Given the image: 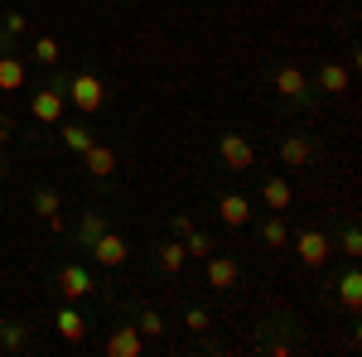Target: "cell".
Here are the masks:
<instances>
[{"label": "cell", "instance_id": "obj_1", "mask_svg": "<svg viewBox=\"0 0 362 357\" xmlns=\"http://www.w3.org/2000/svg\"><path fill=\"white\" fill-rule=\"evenodd\" d=\"M218 160L232 174H247V169H256V145L247 136H237V131H227V136H218Z\"/></svg>", "mask_w": 362, "mask_h": 357}, {"label": "cell", "instance_id": "obj_2", "mask_svg": "<svg viewBox=\"0 0 362 357\" xmlns=\"http://www.w3.org/2000/svg\"><path fill=\"white\" fill-rule=\"evenodd\" d=\"M63 97H68L78 111H87V116H92V111H102V102H107V87H102V78H97V73H78L73 83L63 87Z\"/></svg>", "mask_w": 362, "mask_h": 357}, {"label": "cell", "instance_id": "obj_3", "mask_svg": "<svg viewBox=\"0 0 362 357\" xmlns=\"http://www.w3.org/2000/svg\"><path fill=\"white\" fill-rule=\"evenodd\" d=\"M329 251H334V242H329L319 227H305V232H295V256H300L305 266H324V261H329Z\"/></svg>", "mask_w": 362, "mask_h": 357}, {"label": "cell", "instance_id": "obj_4", "mask_svg": "<svg viewBox=\"0 0 362 357\" xmlns=\"http://www.w3.org/2000/svg\"><path fill=\"white\" fill-rule=\"evenodd\" d=\"M87 251H92V261H97V266H126V256H131L126 237H116L112 227H107V232H102V237H97Z\"/></svg>", "mask_w": 362, "mask_h": 357}, {"label": "cell", "instance_id": "obj_5", "mask_svg": "<svg viewBox=\"0 0 362 357\" xmlns=\"http://www.w3.org/2000/svg\"><path fill=\"white\" fill-rule=\"evenodd\" d=\"M58 290H63V300H68V304L87 300V295H92V275H87L83 266H63V271H58Z\"/></svg>", "mask_w": 362, "mask_h": 357}, {"label": "cell", "instance_id": "obj_6", "mask_svg": "<svg viewBox=\"0 0 362 357\" xmlns=\"http://www.w3.org/2000/svg\"><path fill=\"white\" fill-rule=\"evenodd\" d=\"M140 348H145V338H140L136 324H121V329L107 338V357H140Z\"/></svg>", "mask_w": 362, "mask_h": 357}, {"label": "cell", "instance_id": "obj_7", "mask_svg": "<svg viewBox=\"0 0 362 357\" xmlns=\"http://www.w3.org/2000/svg\"><path fill=\"white\" fill-rule=\"evenodd\" d=\"M29 111H34V121L54 126L58 116H63V87H49V92H34V102H29Z\"/></svg>", "mask_w": 362, "mask_h": 357}, {"label": "cell", "instance_id": "obj_8", "mask_svg": "<svg viewBox=\"0 0 362 357\" xmlns=\"http://www.w3.org/2000/svg\"><path fill=\"white\" fill-rule=\"evenodd\" d=\"M276 92H280V97H290V102H305V97H309L305 73H300L295 63H285V68H276Z\"/></svg>", "mask_w": 362, "mask_h": 357}, {"label": "cell", "instance_id": "obj_9", "mask_svg": "<svg viewBox=\"0 0 362 357\" xmlns=\"http://www.w3.org/2000/svg\"><path fill=\"white\" fill-rule=\"evenodd\" d=\"M54 329H58L63 343H83V338H87V319L73 309V304H63V309H58V319H54Z\"/></svg>", "mask_w": 362, "mask_h": 357}, {"label": "cell", "instance_id": "obj_10", "mask_svg": "<svg viewBox=\"0 0 362 357\" xmlns=\"http://www.w3.org/2000/svg\"><path fill=\"white\" fill-rule=\"evenodd\" d=\"M237 261H232V256H218V251H213V256H208V285H213V290H232V285H237Z\"/></svg>", "mask_w": 362, "mask_h": 357}, {"label": "cell", "instance_id": "obj_11", "mask_svg": "<svg viewBox=\"0 0 362 357\" xmlns=\"http://www.w3.org/2000/svg\"><path fill=\"white\" fill-rule=\"evenodd\" d=\"M218 218H223L227 227H247L251 222V203L242 198V193H223V198H218Z\"/></svg>", "mask_w": 362, "mask_h": 357}, {"label": "cell", "instance_id": "obj_12", "mask_svg": "<svg viewBox=\"0 0 362 357\" xmlns=\"http://www.w3.org/2000/svg\"><path fill=\"white\" fill-rule=\"evenodd\" d=\"M261 203H266L271 213H285V208L295 203V189H290V179H266V184H261Z\"/></svg>", "mask_w": 362, "mask_h": 357}, {"label": "cell", "instance_id": "obj_13", "mask_svg": "<svg viewBox=\"0 0 362 357\" xmlns=\"http://www.w3.org/2000/svg\"><path fill=\"white\" fill-rule=\"evenodd\" d=\"M309 160H314V145H309L305 136H290L285 145H280V165L285 169H305Z\"/></svg>", "mask_w": 362, "mask_h": 357}, {"label": "cell", "instance_id": "obj_14", "mask_svg": "<svg viewBox=\"0 0 362 357\" xmlns=\"http://www.w3.org/2000/svg\"><path fill=\"white\" fill-rule=\"evenodd\" d=\"M83 160H87V174H92V179H107V174L116 169V155L107 150V145H97V140L83 150Z\"/></svg>", "mask_w": 362, "mask_h": 357}, {"label": "cell", "instance_id": "obj_15", "mask_svg": "<svg viewBox=\"0 0 362 357\" xmlns=\"http://www.w3.org/2000/svg\"><path fill=\"white\" fill-rule=\"evenodd\" d=\"M25 87V63L15 54H0V92H20Z\"/></svg>", "mask_w": 362, "mask_h": 357}, {"label": "cell", "instance_id": "obj_16", "mask_svg": "<svg viewBox=\"0 0 362 357\" xmlns=\"http://www.w3.org/2000/svg\"><path fill=\"white\" fill-rule=\"evenodd\" d=\"M184 261H189V251H184V242H179V237L160 247V271H165V275H179V271H184Z\"/></svg>", "mask_w": 362, "mask_h": 357}, {"label": "cell", "instance_id": "obj_17", "mask_svg": "<svg viewBox=\"0 0 362 357\" xmlns=\"http://www.w3.org/2000/svg\"><path fill=\"white\" fill-rule=\"evenodd\" d=\"M29 203H34V213H39V218L49 222V218H58V208H63V193H58V189H34Z\"/></svg>", "mask_w": 362, "mask_h": 357}, {"label": "cell", "instance_id": "obj_18", "mask_svg": "<svg viewBox=\"0 0 362 357\" xmlns=\"http://www.w3.org/2000/svg\"><path fill=\"white\" fill-rule=\"evenodd\" d=\"M319 92H348V68H338V63H324L319 68Z\"/></svg>", "mask_w": 362, "mask_h": 357}, {"label": "cell", "instance_id": "obj_19", "mask_svg": "<svg viewBox=\"0 0 362 357\" xmlns=\"http://www.w3.org/2000/svg\"><path fill=\"white\" fill-rule=\"evenodd\" d=\"M338 300L348 304L353 314H358V309H362V275H358V271H348V275H343V280H338Z\"/></svg>", "mask_w": 362, "mask_h": 357}, {"label": "cell", "instance_id": "obj_20", "mask_svg": "<svg viewBox=\"0 0 362 357\" xmlns=\"http://www.w3.org/2000/svg\"><path fill=\"white\" fill-rule=\"evenodd\" d=\"M261 242H266V247H290V227H285V218H266L261 222Z\"/></svg>", "mask_w": 362, "mask_h": 357}, {"label": "cell", "instance_id": "obj_21", "mask_svg": "<svg viewBox=\"0 0 362 357\" xmlns=\"http://www.w3.org/2000/svg\"><path fill=\"white\" fill-rule=\"evenodd\" d=\"M0 343H5L10 353H20V348L29 343V329H25V324H10V319H0Z\"/></svg>", "mask_w": 362, "mask_h": 357}, {"label": "cell", "instance_id": "obj_22", "mask_svg": "<svg viewBox=\"0 0 362 357\" xmlns=\"http://www.w3.org/2000/svg\"><path fill=\"white\" fill-rule=\"evenodd\" d=\"M63 145H68V150H78V155H83L87 145H92V131H87L83 121H68V126H63Z\"/></svg>", "mask_w": 362, "mask_h": 357}, {"label": "cell", "instance_id": "obj_23", "mask_svg": "<svg viewBox=\"0 0 362 357\" xmlns=\"http://www.w3.org/2000/svg\"><path fill=\"white\" fill-rule=\"evenodd\" d=\"M78 232H83V247H92V242L107 232V218H102L97 208H87V213H83V227H78Z\"/></svg>", "mask_w": 362, "mask_h": 357}, {"label": "cell", "instance_id": "obj_24", "mask_svg": "<svg viewBox=\"0 0 362 357\" xmlns=\"http://www.w3.org/2000/svg\"><path fill=\"white\" fill-rule=\"evenodd\" d=\"M184 251H189V256H198V261H208L218 247H213V237H208V232H198V227H194V232L184 237Z\"/></svg>", "mask_w": 362, "mask_h": 357}, {"label": "cell", "instance_id": "obj_25", "mask_svg": "<svg viewBox=\"0 0 362 357\" xmlns=\"http://www.w3.org/2000/svg\"><path fill=\"white\" fill-rule=\"evenodd\" d=\"M34 58H39V63H49V68H54L58 58H63V49H58L54 34H39V39H34Z\"/></svg>", "mask_w": 362, "mask_h": 357}, {"label": "cell", "instance_id": "obj_26", "mask_svg": "<svg viewBox=\"0 0 362 357\" xmlns=\"http://www.w3.org/2000/svg\"><path fill=\"white\" fill-rule=\"evenodd\" d=\"M140 338H160V333H165V319H160V314H155V309H140Z\"/></svg>", "mask_w": 362, "mask_h": 357}, {"label": "cell", "instance_id": "obj_27", "mask_svg": "<svg viewBox=\"0 0 362 357\" xmlns=\"http://www.w3.org/2000/svg\"><path fill=\"white\" fill-rule=\"evenodd\" d=\"M338 251H343L348 261H358V256H362V232H358V227H348V232L338 237Z\"/></svg>", "mask_w": 362, "mask_h": 357}, {"label": "cell", "instance_id": "obj_28", "mask_svg": "<svg viewBox=\"0 0 362 357\" xmlns=\"http://www.w3.org/2000/svg\"><path fill=\"white\" fill-rule=\"evenodd\" d=\"M184 324H189L194 333H208V324H213V319H208V309H189V314H184Z\"/></svg>", "mask_w": 362, "mask_h": 357}, {"label": "cell", "instance_id": "obj_29", "mask_svg": "<svg viewBox=\"0 0 362 357\" xmlns=\"http://www.w3.org/2000/svg\"><path fill=\"white\" fill-rule=\"evenodd\" d=\"M169 227H174V237H179V242H184V237H189V232H194V218H184V213H179V218L169 222Z\"/></svg>", "mask_w": 362, "mask_h": 357}, {"label": "cell", "instance_id": "obj_30", "mask_svg": "<svg viewBox=\"0 0 362 357\" xmlns=\"http://www.w3.org/2000/svg\"><path fill=\"white\" fill-rule=\"evenodd\" d=\"M10 136H15V121H10V116H0V145H5Z\"/></svg>", "mask_w": 362, "mask_h": 357}, {"label": "cell", "instance_id": "obj_31", "mask_svg": "<svg viewBox=\"0 0 362 357\" xmlns=\"http://www.w3.org/2000/svg\"><path fill=\"white\" fill-rule=\"evenodd\" d=\"M0 174H5V165H0Z\"/></svg>", "mask_w": 362, "mask_h": 357}]
</instances>
